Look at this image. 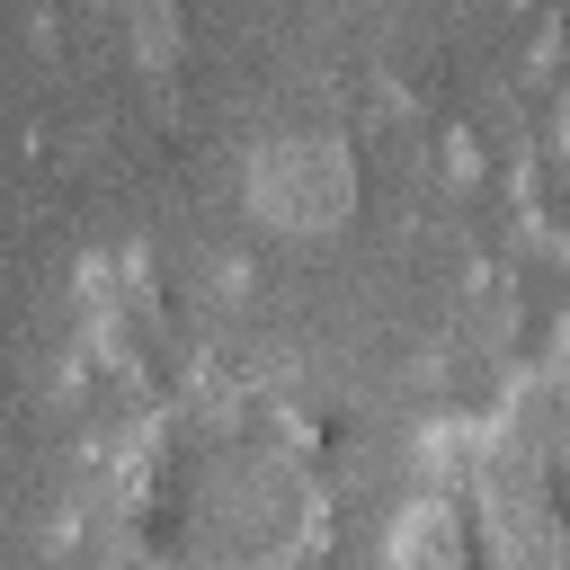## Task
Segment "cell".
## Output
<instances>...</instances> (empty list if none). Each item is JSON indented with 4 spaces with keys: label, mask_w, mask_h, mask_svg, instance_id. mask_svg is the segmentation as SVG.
Here are the masks:
<instances>
[{
    "label": "cell",
    "mask_w": 570,
    "mask_h": 570,
    "mask_svg": "<svg viewBox=\"0 0 570 570\" xmlns=\"http://www.w3.org/2000/svg\"><path fill=\"white\" fill-rule=\"evenodd\" d=\"M240 205L285 240H330L356 223V142L338 125L258 134L240 160Z\"/></svg>",
    "instance_id": "1"
},
{
    "label": "cell",
    "mask_w": 570,
    "mask_h": 570,
    "mask_svg": "<svg viewBox=\"0 0 570 570\" xmlns=\"http://www.w3.org/2000/svg\"><path fill=\"white\" fill-rule=\"evenodd\" d=\"M481 570H570V517L552 508V472L525 463L499 428H481V472L463 490Z\"/></svg>",
    "instance_id": "2"
},
{
    "label": "cell",
    "mask_w": 570,
    "mask_h": 570,
    "mask_svg": "<svg viewBox=\"0 0 570 570\" xmlns=\"http://www.w3.org/2000/svg\"><path fill=\"white\" fill-rule=\"evenodd\" d=\"M508 196H517V232L570 267V98H552L534 151L508 169Z\"/></svg>",
    "instance_id": "3"
},
{
    "label": "cell",
    "mask_w": 570,
    "mask_h": 570,
    "mask_svg": "<svg viewBox=\"0 0 570 570\" xmlns=\"http://www.w3.org/2000/svg\"><path fill=\"white\" fill-rule=\"evenodd\" d=\"M490 428L525 454V463H570V374L561 365H543V356H525V365H508L499 374V410H490Z\"/></svg>",
    "instance_id": "4"
},
{
    "label": "cell",
    "mask_w": 570,
    "mask_h": 570,
    "mask_svg": "<svg viewBox=\"0 0 570 570\" xmlns=\"http://www.w3.org/2000/svg\"><path fill=\"white\" fill-rule=\"evenodd\" d=\"M125 45H134L142 71H169L178 45H187V18H178L169 0H134V9H125Z\"/></svg>",
    "instance_id": "5"
},
{
    "label": "cell",
    "mask_w": 570,
    "mask_h": 570,
    "mask_svg": "<svg viewBox=\"0 0 570 570\" xmlns=\"http://www.w3.org/2000/svg\"><path fill=\"white\" fill-rule=\"evenodd\" d=\"M445 178H454V187H481V178H490V151H481V134H472V125H454V134H445Z\"/></svg>",
    "instance_id": "6"
},
{
    "label": "cell",
    "mask_w": 570,
    "mask_h": 570,
    "mask_svg": "<svg viewBox=\"0 0 570 570\" xmlns=\"http://www.w3.org/2000/svg\"><path fill=\"white\" fill-rule=\"evenodd\" d=\"M543 365H561V374H570V303H561V312H552V330H543Z\"/></svg>",
    "instance_id": "7"
}]
</instances>
